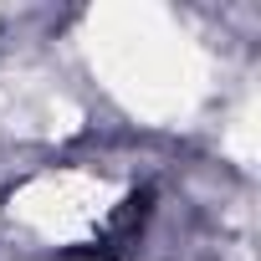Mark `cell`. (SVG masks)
I'll list each match as a JSON object with an SVG mask.
<instances>
[{
  "label": "cell",
  "instance_id": "cell-1",
  "mask_svg": "<svg viewBox=\"0 0 261 261\" xmlns=\"http://www.w3.org/2000/svg\"><path fill=\"white\" fill-rule=\"evenodd\" d=\"M149 210H154V190H134V195L108 215V225H102L87 246L67 251V261H128V251L139 246V230H144Z\"/></svg>",
  "mask_w": 261,
  "mask_h": 261
}]
</instances>
